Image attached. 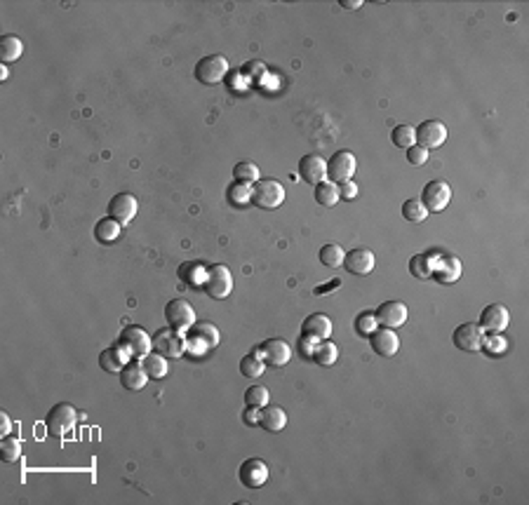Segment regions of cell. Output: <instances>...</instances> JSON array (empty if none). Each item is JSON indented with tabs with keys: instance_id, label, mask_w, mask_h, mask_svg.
<instances>
[{
	"instance_id": "obj_26",
	"label": "cell",
	"mask_w": 529,
	"mask_h": 505,
	"mask_svg": "<svg viewBox=\"0 0 529 505\" xmlns=\"http://www.w3.org/2000/svg\"><path fill=\"white\" fill-rule=\"evenodd\" d=\"M127 365V353L122 351L120 346H113V348H106V351L99 353V367L104 369L108 374H120V369Z\"/></svg>"
},
{
	"instance_id": "obj_32",
	"label": "cell",
	"mask_w": 529,
	"mask_h": 505,
	"mask_svg": "<svg viewBox=\"0 0 529 505\" xmlns=\"http://www.w3.org/2000/svg\"><path fill=\"white\" fill-rule=\"evenodd\" d=\"M339 186L332 184V181H322V184L315 186V203L322 207H332L339 203Z\"/></svg>"
},
{
	"instance_id": "obj_48",
	"label": "cell",
	"mask_w": 529,
	"mask_h": 505,
	"mask_svg": "<svg viewBox=\"0 0 529 505\" xmlns=\"http://www.w3.org/2000/svg\"><path fill=\"white\" fill-rule=\"evenodd\" d=\"M339 280H332L330 284H325V287H322V284H320V287H315V296H322V294H330V291H327V289H334V287H339Z\"/></svg>"
},
{
	"instance_id": "obj_2",
	"label": "cell",
	"mask_w": 529,
	"mask_h": 505,
	"mask_svg": "<svg viewBox=\"0 0 529 505\" xmlns=\"http://www.w3.org/2000/svg\"><path fill=\"white\" fill-rule=\"evenodd\" d=\"M229 73V59L224 54H208L196 64V80L200 85H217L224 80V75Z\"/></svg>"
},
{
	"instance_id": "obj_23",
	"label": "cell",
	"mask_w": 529,
	"mask_h": 505,
	"mask_svg": "<svg viewBox=\"0 0 529 505\" xmlns=\"http://www.w3.org/2000/svg\"><path fill=\"white\" fill-rule=\"evenodd\" d=\"M146 372L144 367H141V362H134V360H127V365L120 369V383L122 388H127V390H141V388L146 386Z\"/></svg>"
},
{
	"instance_id": "obj_15",
	"label": "cell",
	"mask_w": 529,
	"mask_h": 505,
	"mask_svg": "<svg viewBox=\"0 0 529 505\" xmlns=\"http://www.w3.org/2000/svg\"><path fill=\"white\" fill-rule=\"evenodd\" d=\"M374 317L382 327L398 329L407 322V306L403 301H384L382 306L374 310Z\"/></svg>"
},
{
	"instance_id": "obj_49",
	"label": "cell",
	"mask_w": 529,
	"mask_h": 505,
	"mask_svg": "<svg viewBox=\"0 0 529 505\" xmlns=\"http://www.w3.org/2000/svg\"><path fill=\"white\" fill-rule=\"evenodd\" d=\"M341 8H346V10H360V8H363V0H341Z\"/></svg>"
},
{
	"instance_id": "obj_29",
	"label": "cell",
	"mask_w": 529,
	"mask_h": 505,
	"mask_svg": "<svg viewBox=\"0 0 529 505\" xmlns=\"http://www.w3.org/2000/svg\"><path fill=\"white\" fill-rule=\"evenodd\" d=\"M165 360H167V358H163V355L156 353V351L144 355V358H141V367H144L146 376L153 379V381L163 379L165 374H167V362H165Z\"/></svg>"
},
{
	"instance_id": "obj_41",
	"label": "cell",
	"mask_w": 529,
	"mask_h": 505,
	"mask_svg": "<svg viewBox=\"0 0 529 505\" xmlns=\"http://www.w3.org/2000/svg\"><path fill=\"white\" fill-rule=\"evenodd\" d=\"M482 348L489 353V355H501L503 351H506V341L501 339V336L496 334H489V339H482Z\"/></svg>"
},
{
	"instance_id": "obj_12",
	"label": "cell",
	"mask_w": 529,
	"mask_h": 505,
	"mask_svg": "<svg viewBox=\"0 0 529 505\" xmlns=\"http://www.w3.org/2000/svg\"><path fill=\"white\" fill-rule=\"evenodd\" d=\"M414 139H416V146L426 148V151H428V148H437L447 141V127H444L440 120H423L421 125L414 129Z\"/></svg>"
},
{
	"instance_id": "obj_36",
	"label": "cell",
	"mask_w": 529,
	"mask_h": 505,
	"mask_svg": "<svg viewBox=\"0 0 529 505\" xmlns=\"http://www.w3.org/2000/svg\"><path fill=\"white\" fill-rule=\"evenodd\" d=\"M318 256H320V263L327 265V268H339V265L344 263L346 251L341 249L339 244H325Z\"/></svg>"
},
{
	"instance_id": "obj_8",
	"label": "cell",
	"mask_w": 529,
	"mask_h": 505,
	"mask_svg": "<svg viewBox=\"0 0 529 505\" xmlns=\"http://www.w3.org/2000/svg\"><path fill=\"white\" fill-rule=\"evenodd\" d=\"M165 320L167 327L177 329V332H186L196 325V310L186 299H172L165 306Z\"/></svg>"
},
{
	"instance_id": "obj_27",
	"label": "cell",
	"mask_w": 529,
	"mask_h": 505,
	"mask_svg": "<svg viewBox=\"0 0 529 505\" xmlns=\"http://www.w3.org/2000/svg\"><path fill=\"white\" fill-rule=\"evenodd\" d=\"M437 251H426V254H416L410 258V273L419 277V280H428L430 273H433V263H435Z\"/></svg>"
},
{
	"instance_id": "obj_31",
	"label": "cell",
	"mask_w": 529,
	"mask_h": 505,
	"mask_svg": "<svg viewBox=\"0 0 529 505\" xmlns=\"http://www.w3.org/2000/svg\"><path fill=\"white\" fill-rule=\"evenodd\" d=\"M233 179L238 184H245V186H254L256 181H259V167L254 163H249V160H240L235 167H233Z\"/></svg>"
},
{
	"instance_id": "obj_39",
	"label": "cell",
	"mask_w": 529,
	"mask_h": 505,
	"mask_svg": "<svg viewBox=\"0 0 529 505\" xmlns=\"http://www.w3.org/2000/svg\"><path fill=\"white\" fill-rule=\"evenodd\" d=\"M0 454H3L5 463H15L19 456H22V442L17 437H3L0 442Z\"/></svg>"
},
{
	"instance_id": "obj_14",
	"label": "cell",
	"mask_w": 529,
	"mask_h": 505,
	"mask_svg": "<svg viewBox=\"0 0 529 505\" xmlns=\"http://www.w3.org/2000/svg\"><path fill=\"white\" fill-rule=\"evenodd\" d=\"M137 198L132 196V193H118L115 198H111V203H108V217L115 219L120 226H127L132 221L134 217H137Z\"/></svg>"
},
{
	"instance_id": "obj_11",
	"label": "cell",
	"mask_w": 529,
	"mask_h": 505,
	"mask_svg": "<svg viewBox=\"0 0 529 505\" xmlns=\"http://www.w3.org/2000/svg\"><path fill=\"white\" fill-rule=\"evenodd\" d=\"M482 339H485V334H482L480 325H475V322H463V325L456 327L454 334H451L454 346L463 353L482 351Z\"/></svg>"
},
{
	"instance_id": "obj_40",
	"label": "cell",
	"mask_w": 529,
	"mask_h": 505,
	"mask_svg": "<svg viewBox=\"0 0 529 505\" xmlns=\"http://www.w3.org/2000/svg\"><path fill=\"white\" fill-rule=\"evenodd\" d=\"M377 327H379V322H377V317H374V310H372V313H360L356 317V332H358V336H370Z\"/></svg>"
},
{
	"instance_id": "obj_43",
	"label": "cell",
	"mask_w": 529,
	"mask_h": 505,
	"mask_svg": "<svg viewBox=\"0 0 529 505\" xmlns=\"http://www.w3.org/2000/svg\"><path fill=\"white\" fill-rule=\"evenodd\" d=\"M358 191L360 189H358V184L353 179H348V181H344V184H339V198L341 200H348V203L358 198Z\"/></svg>"
},
{
	"instance_id": "obj_17",
	"label": "cell",
	"mask_w": 529,
	"mask_h": 505,
	"mask_svg": "<svg viewBox=\"0 0 529 505\" xmlns=\"http://www.w3.org/2000/svg\"><path fill=\"white\" fill-rule=\"evenodd\" d=\"M430 277H435V282L440 284H454L461 277V261L454 254H435Z\"/></svg>"
},
{
	"instance_id": "obj_16",
	"label": "cell",
	"mask_w": 529,
	"mask_h": 505,
	"mask_svg": "<svg viewBox=\"0 0 529 505\" xmlns=\"http://www.w3.org/2000/svg\"><path fill=\"white\" fill-rule=\"evenodd\" d=\"M256 353L261 355V360L266 362L268 367H285L289 358H292V348H289V343L282 339L263 341Z\"/></svg>"
},
{
	"instance_id": "obj_3",
	"label": "cell",
	"mask_w": 529,
	"mask_h": 505,
	"mask_svg": "<svg viewBox=\"0 0 529 505\" xmlns=\"http://www.w3.org/2000/svg\"><path fill=\"white\" fill-rule=\"evenodd\" d=\"M205 291L212 299H229V294L233 291V275L229 265L215 263L205 270Z\"/></svg>"
},
{
	"instance_id": "obj_28",
	"label": "cell",
	"mask_w": 529,
	"mask_h": 505,
	"mask_svg": "<svg viewBox=\"0 0 529 505\" xmlns=\"http://www.w3.org/2000/svg\"><path fill=\"white\" fill-rule=\"evenodd\" d=\"M120 228H122V226L115 221V219L104 217L101 221H96V226H94V237L101 244H111V242H115L120 237Z\"/></svg>"
},
{
	"instance_id": "obj_18",
	"label": "cell",
	"mask_w": 529,
	"mask_h": 505,
	"mask_svg": "<svg viewBox=\"0 0 529 505\" xmlns=\"http://www.w3.org/2000/svg\"><path fill=\"white\" fill-rule=\"evenodd\" d=\"M238 477H240L245 487L259 489L268 480V465L261 458H247V461H242L240 470H238Z\"/></svg>"
},
{
	"instance_id": "obj_25",
	"label": "cell",
	"mask_w": 529,
	"mask_h": 505,
	"mask_svg": "<svg viewBox=\"0 0 529 505\" xmlns=\"http://www.w3.org/2000/svg\"><path fill=\"white\" fill-rule=\"evenodd\" d=\"M311 360L315 362V365H320V367H332L334 362L339 360V346H337V343H332L330 339L315 341Z\"/></svg>"
},
{
	"instance_id": "obj_44",
	"label": "cell",
	"mask_w": 529,
	"mask_h": 505,
	"mask_svg": "<svg viewBox=\"0 0 529 505\" xmlns=\"http://www.w3.org/2000/svg\"><path fill=\"white\" fill-rule=\"evenodd\" d=\"M242 73L249 75L252 80H259V75L266 73V64H261V61H249V64H245Z\"/></svg>"
},
{
	"instance_id": "obj_4",
	"label": "cell",
	"mask_w": 529,
	"mask_h": 505,
	"mask_svg": "<svg viewBox=\"0 0 529 505\" xmlns=\"http://www.w3.org/2000/svg\"><path fill=\"white\" fill-rule=\"evenodd\" d=\"M219 329L212 322H196L191 329H186V346L196 353H208L219 346Z\"/></svg>"
},
{
	"instance_id": "obj_22",
	"label": "cell",
	"mask_w": 529,
	"mask_h": 505,
	"mask_svg": "<svg viewBox=\"0 0 529 505\" xmlns=\"http://www.w3.org/2000/svg\"><path fill=\"white\" fill-rule=\"evenodd\" d=\"M301 336H308L313 341H325L332 336V320L322 313H313L308 315L301 325Z\"/></svg>"
},
{
	"instance_id": "obj_34",
	"label": "cell",
	"mask_w": 529,
	"mask_h": 505,
	"mask_svg": "<svg viewBox=\"0 0 529 505\" xmlns=\"http://www.w3.org/2000/svg\"><path fill=\"white\" fill-rule=\"evenodd\" d=\"M226 198H229V203L233 207H245L247 203H252V186L233 181V184L229 186V191H226Z\"/></svg>"
},
{
	"instance_id": "obj_33",
	"label": "cell",
	"mask_w": 529,
	"mask_h": 505,
	"mask_svg": "<svg viewBox=\"0 0 529 505\" xmlns=\"http://www.w3.org/2000/svg\"><path fill=\"white\" fill-rule=\"evenodd\" d=\"M263 367H266V362L261 360L259 353L245 355V358L240 360V374L247 379H259L263 374Z\"/></svg>"
},
{
	"instance_id": "obj_13",
	"label": "cell",
	"mask_w": 529,
	"mask_h": 505,
	"mask_svg": "<svg viewBox=\"0 0 529 505\" xmlns=\"http://www.w3.org/2000/svg\"><path fill=\"white\" fill-rule=\"evenodd\" d=\"M508 325H511V313L501 303H492L480 313V329L487 334H501Z\"/></svg>"
},
{
	"instance_id": "obj_21",
	"label": "cell",
	"mask_w": 529,
	"mask_h": 505,
	"mask_svg": "<svg viewBox=\"0 0 529 505\" xmlns=\"http://www.w3.org/2000/svg\"><path fill=\"white\" fill-rule=\"evenodd\" d=\"M374 263H377V258H374L372 249H367V247L346 251V256H344V268L351 275H370L374 270Z\"/></svg>"
},
{
	"instance_id": "obj_35",
	"label": "cell",
	"mask_w": 529,
	"mask_h": 505,
	"mask_svg": "<svg viewBox=\"0 0 529 505\" xmlns=\"http://www.w3.org/2000/svg\"><path fill=\"white\" fill-rule=\"evenodd\" d=\"M268 400L270 395L263 386H252L245 393V407H249V409H263L268 404Z\"/></svg>"
},
{
	"instance_id": "obj_47",
	"label": "cell",
	"mask_w": 529,
	"mask_h": 505,
	"mask_svg": "<svg viewBox=\"0 0 529 505\" xmlns=\"http://www.w3.org/2000/svg\"><path fill=\"white\" fill-rule=\"evenodd\" d=\"M10 428H12V420H10L8 413L3 411V413H0V432H3V435H8Z\"/></svg>"
},
{
	"instance_id": "obj_19",
	"label": "cell",
	"mask_w": 529,
	"mask_h": 505,
	"mask_svg": "<svg viewBox=\"0 0 529 505\" xmlns=\"http://www.w3.org/2000/svg\"><path fill=\"white\" fill-rule=\"evenodd\" d=\"M370 346H372V351L377 355H382V358H393L400 348V339H398L396 329L377 327L370 334Z\"/></svg>"
},
{
	"instance_id": "obj_46",
	"label": "cell",
	"mask_w": 529,
	"mask_h": 505,
	"mask_svg": "<svg viewBox=\"0 0 529 505\" xmlns=\"http://www.w3.org/2000/svg\"><path fill=\"white\" fill-rule=\"evenodd\" d=\"M242 420H245L247 425H259V409H249V407H245Z\"/></svg>"
},
{
	"instance_id": "obj_1",
	"label": "cell",
	"mask_w": 529,
	"mask_h": 505,
	"mask_svg": "<svg viewBox=\"0 0 529 505\" xmlns=\"http://www.w3.org/2000/svg\"><path fill=\"white\" fill-rule=\"evenodd\" d=\"M285 203V189L275 179H259L252 186V205L259 210H275Z\"/></svg>"
},
{
	"instance_id": "obj_38",
	"label": "cell",
	"mask_w": 529,
	"mask_h": 505,
	"mask_svg": "<svg viewBox=\"0 0 529 505\" xmlns=\"http://www.w3.org/2000/svg\"><path fill=\"white\" fill-rule=\"evenodd\" d=\"M391 141L396 144L398 148H410L416 144L414 139V127L412 125H398L396 129L391 132Z\"/></svg>"
},
{
	"instance_id": "obj_5",
	"label": "cell",
	"mask_w": 529,
	"mask_h": 505,
	"mask_svg": "<svg viewBox=\"0 0 529 505\" xmlns=\"http://www.w3.org/2000/svg\"><path fill=\"white\" fill-rule=\"evenodd\" d=\"M75 420H78V411L66 402H59L50 409L48 418H45V428L52 437H64L75 425Z\"/></svg>"
},
{
	"instance_id": "obj_45",
	"label": "cell",
	"mask_w": 529,
	"mask_h": 505,
	"mask_svg": "<svg viewBox=\"0 0 529 505\" xmlns=\"http://www.w3.org/2000/svg\"><path fill=\"white\" fill-rule=\"evenodd\" d=\"M299 353H301V358H306V360H311V355H313V346H315V341L313 339H308V336H299Z\"/></svg>"
},
{
	"instance_id": "obj_6",
	"label": "cell",
	"mask_w": 529,
	"mask_h": 505,
	"mask_svg": "<svg viewBox=\"0 0 529 505\" xmlns=\"http://www.w3.org/2000/svg\"><path fill=\"white\" fill-rule=\"evenodd\" d=\"M118 346H120L127 355H132V358H144V355L151 353L153 341H151V336H148L141 327L130 325V327H125V329L120 332Z\"/></svg>"
},
{
	"instance_id": "obj_30",
	"label": "cell",
	"mask_w": 529,
	"mask_h": 505,
	"mask_svg": "<svg viewBox=\"0 0 529 505\" xmlns=\"http://www.w3.org/2000/svg\"><path fill=\"white\" fill-rule=\"evenodd\" d=\"M22 52H24V43L19 41L17 36H3L0 38V61L3 64L17 61L19 57H22Z\"/></svg>"
},
{
	"instance_id": "obj_7",
	"label": "cell",
	"mask_w": 529,
	"mask_h": 505,
	"mask_svg": "<svg viewBox=\"0 0 529 505\" xmlns=\"http://www.w3.org/2000/svg\"><path fill=\"white\" fill-rule=\"evenodd\" d=\"M153 351L160 353L163 358H182L184 351H186V341L182 339V332H177V329L167 327V329H158L156 334H153Z\"/></svg>"
},
{
	"instance_id": "obj_24",
	"label": "cell",
	"mask_w": 529,
	"mask_h": 505,
	"mask_svg": "<svg viewBox=\"0 0 529 505\" xmlns=\"http://www.w3.org/2000/svg\"><path fill=\"white\" fill-rule=\"evenodd\" d=\"M259 425L268 432H280L287 425V413L280 407L266 404L263 409H259Z\"/></svg>"
},
{
	"instance_id": "obj_42",
	"label": "cell",
	"mask_w": 529,
	"mask_h": 505,
	"mask_svg": "<svg viewBox=\"0 0 529 505\" xmlns=\"http://www.w3.org/2000/svg\"><path fill=\"white\" fill-rule=\"evenodd\" d=\"M407 160H410V165H416V167H421L426 160H428V151L426 148H421V146H410L407 148Z\"/></svg>"
},
{
	"instance_id": "obj_37",
	"label": "cell",
	"mask_w": 529,
	"mask_h": 505,
	"mask_svg": "<svg viewBox=\"0 0 529 505\" xmlns=\"http://www.w3.org/2000/svg\"><path fill=\"white\" fill-rule=\"evenodd\" d=\"M403 217L412 224H421L423 219L428 217V212H426V207L421 205V200L419 198H410V200H405V205H403Z\"/></svg>"
},
{
	"instance_id": "obj_10",
	"label": "cell",
	"mask_w": 529,
	"mask_h": 505,
	"mask_svg": "<svg viewBox=\"0 0 529 505\" xmlns=\"http://www.w3.org/2000/svg\"><path fill=\"white\" fill-rule=\"evenodd\" d=\"M421 205L426 207V212H442L444 207L449 205V200H451V189H449V184H444V181H428V184L423 186V191H421Z\"/></svg>"
},
{
	"instance_id": "obj_20",
	"label": "cell",
	"mask_w": 529,
	"mask_h": 505,
	"mask_svg": "<svg viewBox=\"0 0 529 505\" xmlns=\"http://www.w3.org/2000/svg\"><path fill=\"white\" fill-rule=\"evenodd\" d=\"M299 174L306 184L318 186L322 181H327V160L315 153L304 155V158L299 160Z\"/></svg>"
},
{
	"instance_id": "obj_9",
	"label": "cell",
	"mask_w": 529,
	"mask_h": 505,
	"mask_svg": "<svg viewBox=\"0 0 529 505\" xmlns=\"http://www.w3.org/2000/svg\"><path fill=\"white\" fill-rule=\"evenodd\" d=\"M356 170H358L356 155L351 151H337L327 160V181H332V184H344V181L353 179Z\"/></svg>"
}]
</instances>
